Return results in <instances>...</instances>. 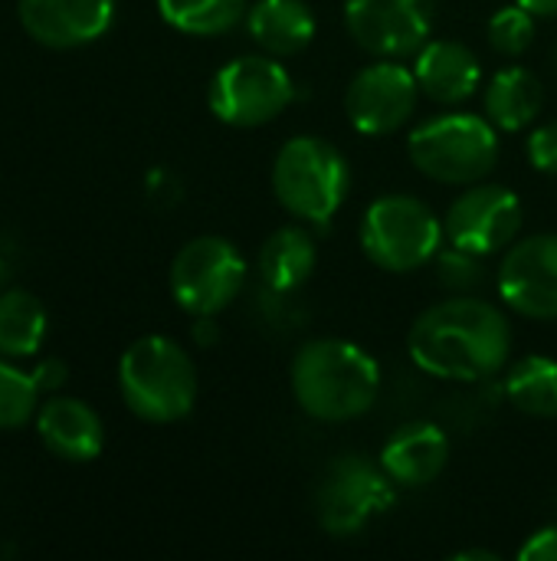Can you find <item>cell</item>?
<instances>
[{
    "mask_svg": "<svg viewBox=\"0 0 557 561\" xmlns=\"http://www.w3.org/2000/svg\"><path fill=\"white\" fill-rule=\"evenodd\" d=\"M410 362L437 378L456 385L492 381L512 355V325L506 312L486 299L450 296L417 316L407 335Z\"/></svg>",
    "mask_w": 557,
    "mask_h": 561,
    "instance_id": "6da1fadb",
    "label": "cell"
},
{
    "mask_svg": "<svg viewBox=\"0 0 557 561\" xmlns=\"http://www.w3.org/2000/svg\"><path fill=\"white\" fill-rule=\"evenodd\" d=\"M289 388L312 421L345 424L378 404L381 365L348 339H312L289 365Z\"/></svg>",
    "mask_w": 557,
    "mask_h": 561,
    "instance_id": "7a4b0ae2",
    "label": "cell"
},
{
    "mask_svg": "<svg viewBox=\"0 0 557 561\" xmlns=\"http://www.w3.org/2000/svg\"><path fill=\"white\" fill-rule=\"evenodd\" d=\"M118 391L125 408L148 424H174L194 411L197 368L167 335L131 342L118 362Z\"/></svg>",
    "mask_w": 557,
    "mask_h": 561,
    "instance_id": "3957f363",
    "label": "cell"
},
{
    "mask_svg": "<svg viewBox=\"0 0 557 561\" xmlns=\"http://www.w3.org/2000/svg\"><path fill=\"white\" fill-rule=\"evenodd\" d=\"M407 154L423 178L450 187H469L496 171L499 128L476 112H440L410 131Z\"/></svg>",
    "mask_w": 557,
    "mask_h": 561,
    "instance_id": "277c9868",
    "label": "cell"
},
{
    "mask_svg": "<svg viewBox=\"0 0 557 561\" xmlns=\"http://www.w3.org/2000/svg\"><path fill=\"white\" fill-rule=\"evenodd\" d=\"M351 187L348 158L318 135L289 138L272 161L276 201L305 224H328Z\"/></svg>",
    "mask_w": 557,
    "mask_h": 561,
    "instance_id": "5b68a950",
    "label": "cell"
},
{
    "mask_svg": "<svg viewBox=\"0 0 557 561\" xmlns=\"http://www.w3.org/2000/svg\"><path fill=\"white\" fill-rule=\"evenodd\" d=\"M443 220L414 194H381L361 217V253L384 273H414L443 247Z\"/></svg>",
    "mask_w": 557,
    "mask_h": 561,
    "instance_id": "8992f818",
    "label": "cell"
},
{
    "mask_svg": "<svg viewBox=\"0 0 557 561\" xmlns=\"http://www.w3.org/2000/svg\"><path fill=\"white\" fill-rule=\"evenodd\" d=\"M295 99L289 69L269 53L236 56L217 69L207 89L210 112L233 128H259L279 118Z\"/></svg>",
    "mask_w": 557,
    "mask_h": 561,
    "instance_id": "52a82bcc",
    "label": "cell"
},
{
    "mask_svg": "<svg viewBox=\"0 0 557 561\" xmlns=\"http://www.w3.org/2000/svg\"><path fill=\"white\" fill-rule=\"evenodd\" d=\"M394 503V483L381 463L364 454L335 457L315 486L318 526L335 539H351L364 533Z\"/></svg>",
    "mask_w": 557,
    "mask_h": 561,
    "instance_id": "ba28073f",
    "label": "cell"
},
{
    "mask_svg": "<svg viewBox=\"0 0 557 561\" xmlns=\"http://www.w3.org/2000/svg\"><path fill=\"white\" fill-rule=\"evenodd\" d=\"M243 283L246 260L223 237H194L171 263V296L194 319L217 316L233 306Z\"/></svg>",
    "mask_w": 557,
    "mask_h": 561,
    "instance_id": "9c48e42d",
    "label": "cell"
},
{
    "mask_svg": "<svg viewBox=\"0 0 557 561\" xmlns=\"http://www.w3.org/2000/svg\"><path fill=\"white\" fill-rule=\"evenodd\" d=\"M420 105V82L410 66L397 59H378L355 72L345 89L348 122L371 138L404 128Z\"/></svg>",
    "mask_w": 557,
    "mask_h": 561,
    "instance_id": "30bf717a",
    "label": "cell"
},
{
    "mask_svg": "<svg viewBox=\"0 0 557 561\" xmlns=\"http://www.w3.org/2000/svg\"><path fill=\"white\" fill-rule=\"evenodd\" d=\"M351 39L378 59L414 56L433 33L437 0H345Z\"/></svg>",
    "mask_w": 557,
    "mask_h": 561,
    "instance_id": "8fae6325",
    "label": "cell"
},
{
    "mask_svg": "<svg viewBox=\"0 0 557 561\" xmlns=\"http://www.w3.org/2000/svg\"><path fill=\"white\" fill-rule=\"evenodd\" d=\"M522 220L525 210L512 187L479 181L469 184L463 194H456V201L443 217V230L450 243L479 256H492L519 240Z\"/></svg>",
    "mask_w": 557,
    "mask_h": 561,
    "instance_id": "7c38bea8",
    "label": "cell"
},
{
    "mask_svg": "<svg viewBox=\"0 0 557 561\" xmlns=\"http://www.w3.org/2000/svg\"><path fill=\"white\" fill-rule=\"evenodd\" d=\"M502 302L535 322L557 319V233H535L515 240L496 276Z\"/></svg>",
    "mask_w": 557,
    "mask_h": 561,
    "instance_id": "4fadbf2b",
    "label": "cell"
},
{
    "mask_svg": "<svg viewBox=\"0 0 557 561\" xmlns=\"http://www.w3.org/2000/svg\"><path fill=\"white\" fill-rule=\"evenodd\" d=\"M20 26L49 49H76L108 33L115 0H20Z\"/></svg>",
    "mask_w": 557,
    "mask_h": 561,
    "instance_id": "5bb4252c",
    "label": "cell"
},
{
    "mask_svg": "<svg viewBox=\"0 0 557 561\" xmlns=\"http://www.w3.org/2000/svg\"><path fill=\"white\" fill-rule=\"evenodd\" d=\"M378 463L394 486H430L450 463V437L433 421H410L384 440Z\"/></svg>",
    "mask_w": 557,
    "mask_h": 561,
    "instance_id": "9a60e30c",
    "label": "cell"
},
{
    "mask_svg": "<svg viewBox=\"0 0 557 561\" xmlns=\"http://www.w3.org/2000/svg\"><path fill=\"white\" fill-rule=\"evenodd\" d=\"M414 76L420 92L440 105H460L476 95L483 66L479 56L460 39H427L414 53Z\"/></svg>",
    "mask_w": 557,
    "mask_h": 561,
    "instance_id": "2e32d148",
    "label": "cell"
},
{
    "mask_svg": "<svg viewBox=\"0 0 557 561\" xmlns=\"http://www.w3.org/2000/svg\"><path fill=\"white\" fill-rule=\"evenodd\" d=\"M36 434L43 447L66 463H89L102 454V417L79 398H49L36 411Z\"/></svg>",
    "mask_w": 557,
    "mask_h": 561,
    "instance_id": "e0dca14e",
    "label": "cell"
},
{
    "mask_svg": "<svg viewBox=\"0 0 557 561\" xmlns=\"http://www.w3.org/2000/svg\"><path fill=\"white\" fill-rule=\"evenodd\" d=\"M243 23L250 39L276 59L302 53L315 36V13L305 0H256Z\"/></svg>",
    "mask_w": 557,
    "mask_h": 561,
    "instance_id": "ac0fdd59",
    "label": "cell"
},
{
    "mask_svg": "<svg viewBox=\"0 0 557 561\" xmlns=\"http://www.w3.org/2000/svg\"><path fill=\"white\" fill-rule=\"evenodd\" d=\"M318 247L312 233L299 224H286L266 237L259 247V279L269 293L289 296L299 286H305L315 273Z\"/></svg>",
    "mask_w": 557,
    "mask_h": 561,
    "instance_id": "d6986e66",
    "label": "cell"
},
{
    "mask_svg": "<svg viewBox=\"0 0 557 561\" xmlns=\"http://www.w3.org/2000/svg\"><path fill=\"white\" fill-rule=\"evenodd\" d=\"M545 105V89L538 76L525 66L499 69L483 92V115L499 131H525Z\"/></svg>",
    "mask_w": 557,
    "mask_h": 561,
    "instance_id": "ffe728a7",
    "label": "cell"
},
{
    "mask_svg": "<svg viewBox=\"0 0 557 561\" xmlns=\"http://www.w3.org/2000/svg\"><path fill=\"white\" fill-rule=\"evenodd\" d=\"M502 394L519 414L552 421L557 417V362L548 355L519 358L506 371Z\"/></svg>",
    "mask_w": 557,
    "mask_h": 561,
    "instance_id": "44dd1931",
    "label": "cell"
},
{
    "mask_svg": "<svg viewBox=\"0 0 557 561\" xmlns=\"http://www.w3.org/2000/svg\"><path fill=\"white\" fill-rule=\"evenodd\" d=\"M46 339V309L26 289L0 293V355L33 358Z\"/></svg>",
    "mask_w": 557,
    "mask_h": 561,
    "instance_id": "7402d4cb",
    "label": "cell"
},
{
    "mask_svg": "<svg viewBox=\"0 0 557 561\" xmlns=\"http://www.w3.org/2000/svg\"><path fill=\"white\" fill-rule=\"evenodd\" d=\"M164 23L187 36H223L246 20V0H158Z\"/></svg>",
    "mask_w": 557,
    "mask_h": 561,
    "instance_id": "603a6c76",
    "label": "cell"
},
{
    "mask_svg": "<svg viewBox=\"0 0 557 561\" xmlns=\"http://www.w3.org/2000/svg\"><path fill=\"white\" fill-rule=\"evenodd\" d=\"M39 411V385L33 371H20L0 355V431H16Z\"/></svg>",
    "mask_w": 557,
    "mask_h": 561,
    "instance_id": "cb8c5ba5",
    "label": "cell"
},
{
    "mask_svg": "<svg viewBox=\"0 0 557 561\" xmlns=\"http://www.w3.org/2000/svg\"><path fill=\"white\" fill-rule=\"evenodd\" d=\"M486 36H489V46H492L499 56L519 59V56L529 53V46L535 43V13L525 10L522 3L499 7V10L489 16Z\"/></svg>",
    "mask_w": 557,
    "mask_h": 561,
    "instance_id": "d4e9b609",
    "label": "cell"
},
{
    "mask_svg": "<svg viewBox=\"0 0 557 561\" xmlns=\"http://www.w3.org/2000/svg\"><path fill=\"white\" fill-rule=\"evenodd\" d=\"M486 256L479 253H469L456 243H446L440 247V253L433 256L437 263V283L453 293V296H466L473 289H479L486 283V266H483Z\"/></svg>",
    "mask_w": 557,
    "mask_h": 561,
    "instance_id": "484cf974",
    "label": "cell"
},
{
    "mask_svg": "<svg viewBox=\"0 0 557 561\" xmlns=\"http://www.w3.org/2000/svg\"><path fill=\"white\" fill-rule=\"evenodd\" d=\"M525 154H529V161H532L535 171L555 174L557 178V122H545V125H538V128L529 135Z\"/></svg>",
    "mask_w": 557,
    "mask_h": 561,
    "instance_id": "4316f807",
    "label": "cell"
},
{
    "mask_svg": "<svg viewBox=\"0 0 557 561\" xmlns=\"http://www.w3.org/2000/svg\"><path fill=\"white\" fill-rule=\"evenodd\" d=\"M519 561H557V526L538 529V533L519 549Z\"/></svg>",
    "mask_w": 557,
    "mask_h": 561,
    "instance_id": "83f0119b",
    "label": "cell"
},
{
    "mask_svg": "<svg viewBox=\"0 0 557 561\" xmlns=\"http://www.w3.org/2000/svg\"><path fill=\"white\" fill-rule=\"evenodd\" d=\"M33 378H36L39 391H59V388L66 385V378H69V368H66V362H59V358H43V362L33 368Z\"/></svg>",
    "mask_w": 557,
    "mask_h": 561,
    "instance_id": "f1b7e54d",
    "label": "cell"
},
{
    "mask_svg": "<svg viewBox=\"0 0 557 561\" xmlns=\"http://www.w3.org/2000/svg\"><path fill=\"white\" fill-rule=\"evenodd\" d=\"M213 316H200L197 322H194V339H197V345H213L217 342V325L210 322Z\"/></svg>",
    "mask_w": 557,
    "mask_h": 561,
    "instance_id": "f546056e",
    "label": "cell"
},
{
    "mask_svg": "<svg viewBox=\"0 0 557 561\" xmlns=\"http://www.w3.org/2000/svg\"><path fill=\"white\" fill-rule=\"evenodd\" d=\"M515 3H522L535 16H557V0H515Z\"/></svg>",
    "mask_w": 557,
    "mask_h": 561,
    "instance_id": "4dcf8cb0",
    "label": "cell"
},
{
    "mask_svg": "<svg viewBox=\"0 0 557 561\" xmlns=\"http://www.w3.org/2000/svg\"><path fill=\"white\" fill-rule=\"evenodd\" d=\"M456 561H499L496 552H486V549H466V552H456Z\"/></svg>",
    "mask_w": 557,
    "mask_h": 561,
    "instance_id": "1f68e13d",
    "label": "cell"
},
{
    "mask_svg": "<svg viewBox=\"0 0 557 561\" xmlns=\"http://www.w3.org/2000/svg\"><path fill=\"white\" fill-rule=\"evenodd\" d=\"M555 59H557V53H555Z\"/></svg>",
    "mask_w": 557,
    "mask_h": 561,
    "instance_id": "d6a6232c",
    "label": "cell"
}]
</instances>
